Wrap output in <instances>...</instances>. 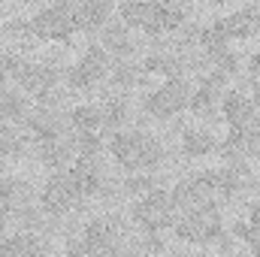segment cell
I'll return each mask as SVG.
<instances>
[{
	"label": "cell",
	"instance_id": "cell-14",
	"mask_svg": "<svg viewBox=\"0 0 260 257\" xmlns=\"http://www.w3.org/2000/svg\"><path fill=\"white\" fill-rule=\"evenodd\" d=\"M27 127L34 130L43 142H55V139H58V115H55V112L40 109V112L27 115Z\"/></svg>",
	"mask_w": 260,
	"mask_h": 257
},
{
	"label": "cell",
	"instance_id": "cell-8",
	"mask_svg": "<svg viewBox=\"0 0 260 257\" xmlns=\"http://www.w3.org/2000/svg\"><path fill=\"white\" fill-rule=\"evenodd\" d=\"M106 67H109V55H106V49L91 46V49L79 58V64L67 73V82H70L73 88H91L94 82H100V79L106 76Z\"/></svg>",
	"mask_w": 260,
	"mask_h": 257
},
{
	"label": "cell",
	"instance_id": "cell-5",
	"mask_svg": "<svg viewBox=\"0 0 260 257\" xmlns=\"http://www.w3.org/2000/svg\"><path fill=\"white\" fill-rule=\"evenodd\" d=\"M79 27L76 21V6L73 3H55V6H46L34 15L30 21V30L40 34V37H49V40H64L73 30Z\"/></svg>",
	"mask_w": 260,
	"mask_h": 257
},
{
	"label": "cell",
	"instance_id": "cell-9",
	"mask_svg": "<svg viewBox=\"0 0 260 257\" xmlns=\"http://www.w3.org/2000/svg\"><path fill=\"white\" fill-rule=\"evenodd\" d=\"M224 82H227V73L215 70L209 79H203V85L197 88V94L191 97V103H188V106L194 109L197 115H212V112H215V103H218V97H224V94H221Z\"/></svg>",
	"mask_w": 260,
	"mask_h": 257
},
{
	"label": "cell",
	"instance_id": "cell-17",
	"mask_svg": "<svg viewBox=\"0 0 260 257\" xmlns=\"http://www.w3.org/2000/svg\"><path fill=\"white\" fill-rule=\"evenodd\" d=\"M130 115V106L121 100V97H112L106 106H103V124H109V127H118V124H124Z\"/></svg>",
	"mask_w": 260,
	"mask_h": 257
},
{
	"label": "cell",
	"instance_id": "cell-16",
	"mask_svg": "<svg viewBox=\"0 0 260 257\" xmlns=\"http://www.w3.org/2000/svg\"><path fill=\"white\" fill-rule=\"evenodd\" d=\"M24 115H27L24 97H18V94L0 88V121H18V118H24Z\"/></svg>",
	"mask_w": 260,
	"mask_h": 257
},
{
	"label": "cell",
	"instance_id": "cell-11",
	"mask_svg": "<svg viewBox=\"0 0 260 257\" xmlns=\"http://www.w3.org/2000/svg\"><path fill=\"white\" fill-rule=\"evenodd\" d=\"M15 79L21 82L24 91H34V94H49V88L55 85V70L43 64H21V70L15 73Z\"/></svg>",
	"mask_w": 260,
	"mask_h": 257
},
{
	"label": "cell",
	"instance_id": "cell-12",
	"mask_svg": "<svg viewBox=\"0 0 260 257\" xmlns=\"http://www.w3.org/2000/svg\"><path fill=\"white\" fill-rule=\"evenodd\" d=\"M182 148L188 157H206L212 151H218V142L209 130H185L182 136Z\"/></svg>",
	"mask_w": 260,
	"mask_h": 257
},
{
	"label": "cell",
	"instance_id": "cell-7",
	"mask_svg": "<svg viewBox=\"0 0 260 257\" xmlns=\"http://www.w3.org/2000/svg\"><path fill=\"white\" fill-rule=\"evenodd\" d=\"M79 200H82V191H79V185H76L70 170L52 176L46 182V188H43V209L52 212V215H64L67 209H73Z\"/></svg>",
	"mask_w": 260,
	"mask_h": 257
},
{
	"label": "cell",
	"instance_id": "cell-22",
	"mask_svg": "<svg viewBox=\"0 0 260 257\" xmlns=\"http://www.w3.org/2000/svg\"><path fill=\"white\" fill-rule=\"evenodd\" d=\"M248 67H251V73H254V76H260V52L251 58V64H248Z\"/></svg>",
	"mask_w": 260,
	"mask_h": 257
},
{
	"label": "cell",
	"instance_id": "cell-3",
	"mask_svg": "<svg viewBox=\"0 0 260 257\" xmlns=\"http://www.w3.org/2000/svg\"><path fill=\"white\" fill-rule=\"evenodd\" d=\"M121 21L124 24H139L148 34H160V30H173L185 21V12L173 3H124L121 9Z\"/></svg>",
	"mask_w": 260,
	"mask_h": 257
},
{
	"label": "cell",
	"instance_id": "cell-1",
	"mask_svg": "<svg viewBox=\"0 0 260 257\" xmlns=\"http://www.w3.org/2000/svg\"><path fill=\"white\" fill-rule=\"evenodd\" d=\"M109 148H112L115 160L124 170H142V173L151 170V167H157L160 157H164L160 142L154 136L142 133V130H121V133H115L112 142H109Z\"/></svg>",
	"mask_w": 260,
	"mask_h": 257
},
{
	"label": "cell",
	"instance_id": "cell-4",
	"mask_svg": "<svg viewBox=\"0 0 260 257\" xmlns=\"http://www.w3.org/2000/svg\"><path fill=\"white\" fill-rule=\"evenodd\" d=\"M176 203H173V194L167 191H148L145 197H139L136 200V206H133V218L148 230V233H157V230H164V227H173L176 224Z\"/></svg>",
	"mask_w": 260,
	"mask_h": 257
},
{
	"label": "cell",
	"instance_id": "cell-15",
	"mask_svg": "<svg viewBox=\"0 0 260 257\" xmlns=\"http://www.w3.org/2000/svg\"><path fill=\"white\" fill-rule=\"evenodd\" d=\"M70 121L79 133H97V127L103 124V109L97 106H76L70 112Z\"/></svg>",
	"mask_w": 260,
	"mask_h": 257
},
{
	"label": "cell",
	"instance_id": "cell-10",
	"mask_svg": "<svg viewBox=\"0 0 260 257\" xmlns=\"http://www.w3.org/2000/svg\"><path fill=\"white\" fill-rule=\"evenodd\" d=\"M224 37H251L260 30V9H239L215 24Z\"/></svg>",
	"mask_w": 260,
	"mask_h": 257
},
{
	"label": "cell",
	"instance_id": "cell-13",
	"mask_svg": "<svg viewBox=\"0 0 260 257\" xmlns=\"http://www.w3.org/2000/svg\"><path fill=\"white\" fill-rule=\"evenodd\" d=\"M43 248L37 239L30 236H12V239H0V257H40Z\"/></svg>",
	"mask_w": 260,
	"mask_h": 257
},
{
	"label": "cell",
	"instance_id": "cell-2",
	"mask_svg": "<svg viewBox=\"0 0 260 257\" xmlns=\"http://www.w3.org/2000/svg\"><path fill=\"white\" fill-rule=\"evenodd\" d=\"M173 227H176V236L185 242H221L224 239V224L218 218L215 203H209V200L188 209L185 218L176 221Z\"/></svg>",
	"mask_w": 260,
	"mask_h": 257
},
{
	"label": "cell",
	"instance_id": "cell-20",
	"mask_svg": "<svg viewBox=\"0 0 260 257\" xmlns=\"http://www.w3.org/2000/svg\"><path fill=\"white\" fill-rule=\"evenodd\" d=\"M127 191L130 194H139V191H154V179L151 176H136V179H130L127 182Z\"/></svg>",
	"mask_w": 260,
	"mask_h": 257
},
{
	"label": "cell",
	"instance_id": "cell-19",
	"mask_svg": "<svg viewBox=\"0 0 260 257\" xmlns=\"http://www.w3.org/2000/svg\"><path fill=\"white\" fill-rule=\"evenodd\" d=\"M100 136L97 133H79V157H97L100 154Z\"/></svg>",
	"mask_w": 260,
	"mask_h": 257
},
{
	"label": "cell",
	"instance_id": "cell-21",
	"mask_svg": "<svg viewBox=\"0 0 260 257\" xmlns=\"http://www.w3.org/2000/svg\"><path fill=\"white\" fill-rule=\"evenodd\" d=\"M18 182L15 179H0V200H12L15 194H18Z\"/></svg>",
	"mask_w": 260,
	"mask_h": 257
},
{
	"label": "cell",
	"instance_id": "cell-18",
	"mask_svg": "<svg viewBox=\"0 0 260 257\" xmlns=\"http://www.w3.org/2000/svg\"><path fill=\"white\" fill-rule=\"evenodd\" d=\"M40 154H43V160L49 164V167H64L67 157H70V151H67V145H61L58 139L55 142H43V148H40Z\"/></svg>",
	"mask_w": 260,
	"mask_h": 257
},
{
	"label": "cell",
	"instance_id": "cell-6",
	"mask_svg": "<svg viewBox=\"0 0 260 257\" xmlns=\"http://www.w3.org/2000/svg\"><path fill=\"white\" fill-rule=\"evenodd\" d=\"M188 103H191L188 85H185L182 79H167L157 91H151V94L145 97V112H148V115H157V118H173V115H179Z\"/></svg>",
	"mask_w": 260,
	"mask_h": 257
}]
</instances>
